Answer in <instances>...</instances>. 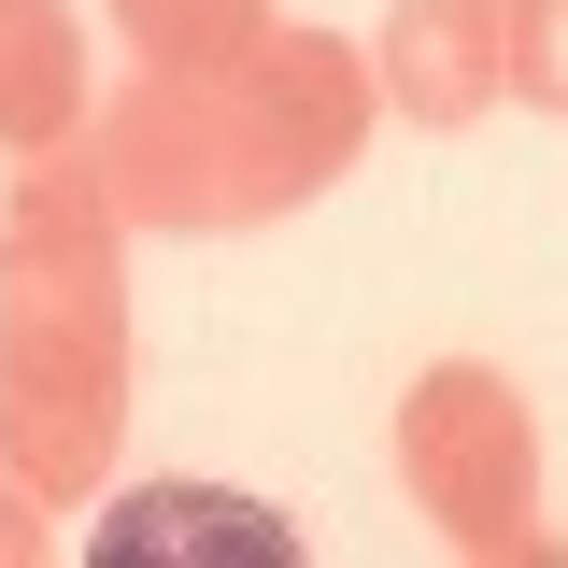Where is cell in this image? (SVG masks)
I'll return each instance as SVG.
<instances>
[{
    "mask_svg": "<svg viewBox=\"0 0 568 568\" xmlns=\"http://www.w3.org/2000/svg\"><path fill=\"white\" fill-rule=\"evenodd\" d=\"M114 185L100 156H29L0 213V469L29 497H85L129 426V284H114Z\"/></svg>",
    "mask_w": 568,
    "mask_h": 568,
    "instance_id": "cell-1",
    "label": "cell"
},
{
    "mask_svg": "<svg viewBox=\"0 0 568 568\" xmlns=\"http://www.w3.org/2000/svg\"><path fill=\"white\" fill-rule=\"evenodd\" d=\"M398 484L455 555H540V426L484 355H440L398 398Z\"/></svg>",
    "mask_w": 568,
    "mask_h": 568,
    "instance_id": "cell-2",
    "label": "cell"
},
{
    "mask_svg": "<svg viewBox=\"0 0 568 568\" xmlns=\"http://www.w3.org/2000/svg\"><path fill=\"white\" fill-rule=\"evenodd\" d=\"M100 185L129 227H242L256 171H242V85L227 71H142L100 114Z\"/></svg>",
    "mask_w": 568,
    "mask_h": 568,
    "instance_id": "cell-3",
    "label": "cell"
},
{
    "mask_svg": "<svg viewBox=\"0 0 568 568\" xmlns=\"http://www.w3.org/2000/svg\"><path fill=\"white\" fill-rule=\"evenodd\" d=\"M227 85H242L256 213H298V200H327L355 171V142H369V58L355 43H327V29H256L227 58Z\"/></svg>",
    "mask_w": 568,
    "mask_h": 568,
    "instance_id": "cell-4",
    "label": "cell"
},
{
    "mask_svg": "<svg viewBox=\"0 0 568 568\" xmlns=\"http://www.w3.org/2000/svg\"><path fill=\"white\" fill-rule=\"evenodd\" d=\"M369 85H384L413 129H469L484 100H511V0H398Z\"/></svg>",
    "mask_w": 568,
    "mask_h": 568,
    "instance_id": "cell-5",
    "label": "cell"
},
{
    "mask_svg": "<svg viewBox=\"0 0 568 568\" xmlns=\"http://www.w3.org/2000/svg\"><path fill=\"white\" fill-rule=\"evenodd\" d=\"M85 555L100 568H298V526L227 484H142L129 511L85 526Z\"/></svg>",
    "mask_w": 568,
    "mask_h": 568,
    "instance_id": "cell-6",
    "label": "cell"
},
{
    "mask_svg": "<svg viewBox=\"0 0 568 568\" xmlns=\"http://www.w3.org/2000/svg\"><path fill=\"white\" fill-rule=\"evenodd\" d=\"M85 129V29L71 0H0V142L43 156Z\"/></svg>",
    "mask_w": 568,
    "mask_h": 568,
    "instance_id": "cell-7",
    "label": "cell"
},
{
    "mask_svg": "<svg viewBox=\"0 0 568 568\" xmlns=\"http://www.w3.org/2000/svg\"><path fill=\"white\" fill-rule=\"evenodd\" d=\"M114 29L142 43V71H227L271 29V0H114Z\"/></svg>",
    "mask_w": 568,
    "mask_h": 568,
    "instance_id": "cell-8",
    "label": "cell"
},
{
    "mask_svg": "<svg viewBox=\"0 0 568 568\" xmlns=\"http://www.w3.org/2000/svg\"><path fill=\"white\" fill-rule=\"evenodd\" d=\"M511 100L568 114V0H511Z\"/></svg>",
    "mask_w": 568,
    "mask_h": 568,
    "instance_id": "cell-9",
    "label": "cell"
}]
</instances>
